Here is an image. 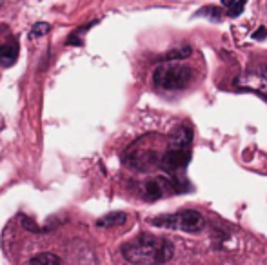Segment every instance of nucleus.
Returning <instances> with one entry per match:
<instances>
[{"label":"nucleus","mask_w":267,"mask_h":265,"mask_svg":"<svg viewBox=\"0 0 267 265\" xmlns=\"http://www.w3.org/2000/svg\"><path fill=\"white\" fill-rule=\"evenodd\" d=\"M49 29H51V26H49L48 22H36L33 28H31V33H29V36L31 38H38V36H44L49 33Z\"/></svg>","instance_id":"11"},{"label":"nucleus","mask_w":267,"mask_h":265,"mask_svg":"<svg viewBox=\"0 0 267 265\" xmlns=\"http://www.w3.org/2000/svg\"><path fill=\"white\" fill-rule=\"evenodd\" d=\"M189 160H191L189 146H169V149L162 154L160 167L167 171V173H177L180 169H185Z\"/></svg>","instance_id":"5"},{"label":"nucleus","mask_w":267,"mask_h":265,"mask_svg":"<svg viewBox=\"0 0 267 265\" xmlns=\"http://www.w3.org/2000/svg\"><path fill=\"white\" fill-rule=\"evenodd\" d=\"M244 7H246V0H238V2H234L233 6L227 9V13H229V17H231V18H234V17L242 15Z\"/></svg>","instance_id":"13"},{"label":"nucleus","mask_w":267,"mask_h":265,"mask_svg":"<svg viewBox=\"0 0 267 265\" xmlns=\"http://www.w3.org/2000/svg\"><path fill=\"white\" fill-rule=\"evenodd\" d=\"M155 227H165L173 231H184V232H200L206 227V218L198 211L184 209L175 215H164L151 220Z\"/></svg>","instance_id":"3"},{"label":"nucleus","mask_w":267,"mask_h":265,"mask_svg":"<svg viewBox=\"0 0 267 265\" xmlns=\"http://www.w3.org/2000/svg\"><path fill=\"white\" fill-rule=\"evenodd\" d=\"M17 56H18V46H17V42L6 44V46L0 48V62L4 64V66H13Z\"/></svg>","instance_id":"9"},{"label":"nucleus","mask_w":267,"mask_h":265,"mask_svg":"<svg viewBox=\"0 0 267 265\" xmlns=\"http://www.w3.org/2000/svg\"><path fill=\"white\" fill-rule=\"evenodd\" d=\"M253 38L254 40H264V38H267V29L258 28L256 29V33H253Z\"/></svg>","instance_id":"14"},{"label":"nucleus","mask_w":267,"mask_h":265,"mask_svg":"<svg viewBox=\"0 0 267 265\" xmlns=\"http://www.w3.org/2000/svg\"><path fill=\"white\" fill-rule=\"evenodd\" d=\"M122 256L129 264L137 265H153L167 264L175 256V247L169 240L153 234H138L135 240L122 245Z\"/></svg>","instance_id":"1"},{"label":"nucleus","mask_w":267,"mask_h":265,"mask_svg":"<svg viewBox=\"0 0 267 265\" xmlns=\"http://www.w3.org/2000/svg\"><path fill=\"white\" fill-rule=\"evenodd\" d=\"M125 220H127L125 213H109V215H106V216L98 218V220H96V225H98V227H117V225L125 223Z\"/></svg>","instance_id":"8"},{"label":"nucleus","mask_w":267,"mask_h":265,"mask_svg":"<svg viewBox=\"0 0 267 265\" xmlns=\"http://www.w3.org/2000/svg\"><path fill=\"white\" fill-rule=\"evenodd\" d=\"M29 264H46V265H55V264H62V258H58L53 252H42V254H36L33 258L29 260Z\"/></svg>","instance_id":"10"},{"label":"nucleus","mask_w":267,"mask_h":265,"mask_svg":"<svg viewBox=\"0 0 267 265\" xmlns=\"http://www.w3.org/2000/svg\"><path fill=\"white\" fill-rule=\"evenodd\" d=\"M177 191H180V187H178V183L175 180H169V178H151V180L142 183L140 195L144 196V200H147V202H155V200H160L165 195L177 193Z\"/></svg>","instance_id":"4"},{"label":"nucleus","mask_w":267,"mask_h":265,"mask_svg":"<svg viewBox=\"0 0 267 265\" xmlns=\"http://www.w3.org/2000/svg\"><path fill=\"white\" fill-rule=\"evenodd\" d=\"M234 2H236V0H222V6H224V7H227V9H229V7L233 6Z\"/></svg>","instance_id":"15"},{"label":"nucleus","mask_w":267,"mask_h":265,"mask_svg":"<svg viewBox=\"0 0 267 265\" xmlns=\"http://www.w3.org/2000/svg\"><path fill=\"white\" fill-rule=\"evenodd\" d=\"M238 85L242 87H249L254 93H260L264 97H267V66H260L256 69L249 71L247 75L238 78Z\"/></svg>","instance_id":"6"},{"label":"nucleus","mask_w":267,"mask_h":265,"mask_svg":"<svg viewBox=\"0 0 267 265\" xmlns=\"http://www.w3.org/2000/svg\"><path fill=\"white\" fill-rule=\"evenodd\" d=\"M193 53V49L189 48V46H185V48L182 49H175L173 53H169V56H167V60H182V58H187V56Z\"/></svg>","instance_id":"12"},{"label":"nucleus","mask_w":267,"mask_h":265,"mask_svg":"<svg viewBox=\"0 0 267 265\" xmlns=\"http://www.w3.org/2000/svg\"><path fill=\"white\" fill-rule=\"evenodd\" d=\"M193 80V69L182 60H167L153 71V82L162 89H184Z\"/></svg>","instance_id":"2"},{"label":"nucleus","mask_w":267,"mask_h":265,"mask_svg":"<svg viewBox=\"0 0 267 265\" xmlns=\"http://www.w3.org/2000/svg\"><path fill=\"white\" fill-rule=\"evenodd\" d=\"M193 140V131L187 126H180L178 129L171 132V138H169V146H191Z\"/></svg>","instance_id":"7"}]
</instances>
